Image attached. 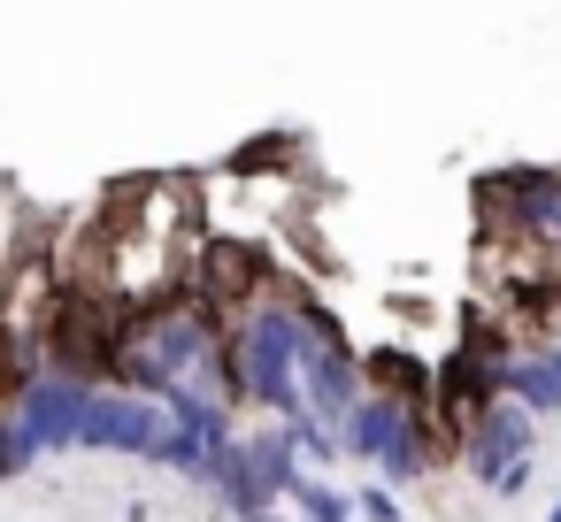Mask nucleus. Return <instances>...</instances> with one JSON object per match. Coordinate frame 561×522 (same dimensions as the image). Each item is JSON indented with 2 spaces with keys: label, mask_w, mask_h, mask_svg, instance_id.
<instances>
[{
  "label": "nucleus",
  "mask_w": 561,
  "mask_h": 522,
  "mask_svg": "<svg viewBox=\"0 0 561 522\" xmlns=\"http://www.w3.org/2000/svg\"><path fill=\"white\" fill-rule=\"evenodd\" d=\"M530 445H538V415L530 407H515L507 392L469 422V438H461V461H469V476L477 484H500L515 461H530Z\"/></svg>",
  "instance_id": "obj_3"
},
{
  "label": "nucleus",
  "mask_w": 561,
  "mask_h": 522,
  "mask_svg": "<svg viewBox=\"0 0 561 522\" xmlns=\"http://www.w3.org/2000/svg\"><path fill=\"white\" fill-rule=\"evenodd\" d=\"M85 407H93V384L85 376H62V369H39L24 392H16V422L39 438V453H62L85 438Z\"/></svg>",
  "instance_id": "obj_2"
},
{
  "label": "nucleus",
  "mask_w": 561,
  "mask_h": 522,
  "mask_svg": "<svg viewBox=\"0 0 561 522\" xmlns=\"http://www.w3.org/2000/svg\"><path fill=\"white\" fill-rule=\"evenodd\" d=\"M500 392H507L515 407H530V415H561V369H553L546 353H515V361L500 369Z\"/></svg>",
  "instance_id": "obj_5"
},
{
  "label": "nucleus",
  "mask_w": 561,
  "mask_h": 522,
  "mask_svg": "<svg viewBox=\"0 0 561 522\" xmlns=\"http://www.w3.org/2000/svg\"><path fill=\"white\" fill-rule=\"evenodd\" d=\"M32 376H39V353H32L9 323H0V407H16V392H24Z\"/></svg>",
  "instance_id": "obj_7"
},
{
  "label": "nucleus",
  "mask_w": 561,
  "mask_h": 522,
  "mask_svg": "<svg viewBox=\"0 0 561 522\" xmlns=\"http://www.w3.org/2000/svg\"><path fill=\"white\" fill-rule=\"evenodd\" d=\"M254 522H300V514H277V507H270V514H254Z\"/></svg>",
  "instance_id": "obj_10"
},
{
  "label": "nucleus",
  "mask_w": 561,
  "mask_h": 522,
  "mask_svg": "<svg viewBox=\"0 0 561 522\" xmlns=\"http://www.w3.org/2000/svg\"><path fill=\"white\" fill-rule=\"evenodd\" d=\"M285 499H293L300 522H354V491H339V484H323V476H300Z\"/></svg>",
  "instance_id": "obj_6"
},
{
  "label": "nucleus",
  "mask_w": 561,
  "mask_h": 522,
  "mask_svg": "<svg viewBox=\"0 0 561 522\" xmlns=\"http://www.w3.org/2000/svg\"><path fill=\"white\" fill-rule=\"evenodd\" d=\"M546 361H553V369H561V330H553V338H546Z\"/></svg>",
  "instance_id": "obj_9"
},
{
  "label": "nucleus",
  "mask_w": 561,
  "mask_h": 522,
  "mask_svg": "<svg viewBox=\"0 0 561 522\" xmlns=\"http://www.w3.org/2000/svg\"><path fill=\"white\" fill-rule=\"evenodd\" d=\"M0 445H9V415H0Z\"/></svg>",
  "instance_id": "obj_11"
},
{
  "label": "nucleus",
  "mask_w": 561,
  "mask_h": 522,
  "mask_svg": "<svg viewBox=\"0 0 561 522\" xmlns=\"http://www.w3.org/2000/svg\"><path fill=\"white\" fill-rule=\"evenodd\" d=\"M247 468H254V484H262L270 499H285V491L308 476V461H300V445H293V430H285V422H270V430H254V438H247Z\"/></svg>",
  "instance_id": "obj_4"
},
{
  "label": "nucleus",
  "mask_w": 561,
  "mask_h": 522,
  "mask_svg": "<svg viewBox=\"0 0 561 522\" xmlns=\"http://www.w3.org/2000/svg\"><path fill=\"white\" fill-rule=\"evenodd\" d=\"M354 514H362V522H400V491L377 476V484H362V491H354Z\"/></svg>",
  "instance_id": "obj_8"
},
{
  "label": "nucleus",
  "mask_w": 561,
  "mask_h": 522,
  "mask_svg": "<svg viewBox=\"0 0 561 522\" xmlns=\"http://www.w3.org/2000/svg\"><path fill=\"white\" fill-rule=\"evenodd\" d=\"M170 430H178V415H170L162 399H147V392H124V384H93V407H85V438H78V445H93V453H131V461H154V453L170 445Z\"/></svg>",
  "instance_id": "obj_1"
}]
</instances>
